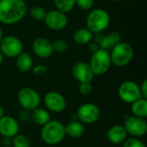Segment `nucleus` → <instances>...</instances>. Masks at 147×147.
Listing matches in <instances>:
<instances>
[{
  "instance_id": "9b49d317",
  "label": "nucleus",
  "mask_w": 147,
  "mask_h": 147,
  "mask_svg": "<svg viewBox=\"0 0 147 147\" xmlns=\"http://www.w3.org/2000/svg\"><path fill=\"white\" fill-rule=\"evenodd\" d=\"M127 134L133 138L143 137L147 134L146 119L140 118L137 116H128L123 125Z\"/></svg>"
},
{
  "instance_id": "ddd939ff",
  "label": "nucleus",
  "mask_w": 147,
  "mask_h": 147,
  "mask_svg": "<svg viewBox=\"0 0 147 147\" xmlns=\"http://www.w3.org/2000/svg\"><path fill=\"white\" fill-rule=\"evenodd\" d=\"M71 75L76 81L80 83L91 82L95 77L88 62L78 61L71 67Z\"/></svg>"
},
{
  "instance_id": "7c9ffc66",
  "label": "nucleus",
  "mask_w": 147,
  "mask_h": 147,
  "mask_svg": "<svg viewBox=\"0 0 147 147\" xmlns=\"http://www.w3.org/2000/svg\"><path fill=\"white\" fill-rule=\"evenodd\" d=\"M19 119L23 121V122H27L30 120V111H28V110H25V109H22L21 112H20V115H19Z\"/></svg>"
},
{
  "instance_id": "f03ea898",
  "label": "nucleus",
  "mask_w": 147,
  "mask_h": 147,
  "mask_svg": "<svg viewBox=\"0 0 147 147\" xmlns=\"http://www.w3.org/2000/svg\"><path fill=\"white\" fill-rule=\"evenodd\" d=\"M86 28L93 34H102L110 24L109 12L102 8L92 9L86 17Z\"/></svg>"
},
{
  "instance_id": "f3484780",
  "label": "nucleus",
  "mask_w": 147,
  "mask_h": 147,
  "mask_svg": "<svg viewBox=\"0 0 147 147\" xmlns=\"http://www.w3.org/2000/svg\"><path fill=\"white\" fill-rule=\"evenodd\" d=\"M127 134L122 125L115 124L109 128L106 134L107 140L109 142L114 145L123 144V142L127 139Z\"/></svg>"
},
{
  "instance_id": "1a4fd4ad",
  "label": "nucleus",
  "mask_w": 147,
  "mask_h": 147,
  "mask_svg": "<svg viewBox=\"0 0 147 147\" xmlns=\"http://www.w3.org/2000/svg\"><path fill=\"white\" fill-rule=\"evenodd\" d=\"M118 96L122 102L129 104L142 98L140 85L134 81L123 82L118 88Z\"/></svg>"
},
{
  "instance_id": "a211bd4d",
  "label": "nucleus",
  "mask_w": 147,
  "mask_h": 147,
  "mask_svg": "<svg viewBox=\"0 0 147 147\" xmlns=\"http://www.w3.org/2000/svg\"><path fill=\"white\" fill-rule=\"evenodd\" d=\"M16 66L21 72H28L31 71L34 66V60L32 56L26 52L21 53L16 58Z\"/></svg>"
},
{
  "instance_id": "39448f33",
  "label": "nucleus",
  "mask_w": 147,
  "mask_h": 147,
  "mask_svg": "<svg viewBox=\"0 0 147 147\" xmlns=\"http://www.w3.org/2000/svg\"><path fill=\"white\" fill-rule=\"evenodd\" d=\"M88 63L95 76H102L106 74L112 65L109 52L99 48L96 52L91 53Z\"/></svg>"
},
{
  "instance_id": "aec40b11",
  "label": "nucleus",
  "mask_w": 147,
  "mask_h": 147,
  "mask_svg": "<svg viewBox=\"0 0 147 147\" xmlns=\"http://www.w3.org/2000/svg\"><path fill=\"white\" fill-rule=\"evenodd\" d=\"M93 36L94 34L87 28H80L73 33L72 40L77 45L85 46L93 40Z\"/></svg>"
},
{
  "instance_id": "cd10ccee",
  "label": "nucleus",
  "mask_w": 147,
  "mask_h": 147,
  "mask_svg": "<svg viewBox=\"0 0 147 147\" xmlns=\"http://www.w3.org/2000/svg\"><path fill=\"white\" fill-rule=\"evenodd\" d=\"M123 147H146L144 142L140 140L138 138L127 139L123 142Z\"/></svg>"
},
{
  "instance_id": "473e14b6",
  "label": "nucleus",
  "mask_w": 147,
  "mask_h": 147,
  "mask_svg": "<svg viewBox=\"0 0 147 147\" xmlns=\"http://www.w3.org/2000/svg\"><path fill=\"white\" fill-rule=\"evenodd\" d=\"M88 47H89V50H90V52L91 53L96 52V51L100 48L98 43H96V42L94 41V40H91V41L88 44Z\"/></svg>"
},
{
  "instance_id": "5701e85b",
  "label": "nucleus",
  "mask_w": 147,
  "mask_h": 147,
  "mask_svg": "<svg viewBox=\"0 0 147 147\" xmlns=\"http://www.w3.org/2000/svg\"><path fill=\"white\" fill-rule=\"evenodd\" d=\"M53 4L56 9L67 14L76 6V0H53Z\"/></svg>"
},
{
  "instance_id": "9d476101",
  "label": "nucleus",
  "mask_w": 147,
  "mask_h": 147,
  "mask_svg": "<svg viewBox=\"0 0 147 147\" xmlns=\"http://www.w3.org/2000/svg\"><path fill=\"white\" fill-rule=\"evenodd\" d=\"M43 21L47 28L53 31H60L65 28L69 22L67 15L56 9L47 11Z\"/></svg>"
},
{
  "instance_id": "bb28decb",
  "label": "nucleus",
  "mask_w": 147,
  "mask_h": 147,
  "mask_svg": "<svg viewBox=\"0 0 147 147\" xmlns=\"http://www.w3.org/2000/svg\"><path fill=\"white\" fill-rule=\"evenodd\" d=\"M95 0H76V5L82 10L92 9Z\"/></svg>"
},
{
  "instance_id": "f704fd0d",
  "label": "nucleus",
  "mask_w": 147,
  "mask_h": 147,
  "mask_svg": "<svg viewBox=\"0 0 147 147\" xmlns=\"http://www.w3.org/2000/svg\"><path fill=\"white\" fill-rule=\"evenodd\" d=\"M4 115V109L3 108V106L0 104V118H2Z\"/></svg>"
},
{
  "instance_id": "e433bc0d",
  "label": "nucleus",
  "mask_w": 147,
  "mask_h": 147,
  "mask_svg": "<svg viewBox=\"0 0 147 147\" xmlns=\"http://www.w3.org/2000/svg\"><path fill=\"white\" fill-rule=\"evenodd\" d=\"M3 54L1 53V52H0V65L3 64Z\"/></svg>"
},
{
  "instance_id": "4468645a",
  "label": "nucleus",
  "mask_w": 147,
  "mask_h": 147,
  "mask_svg": "<svg viewBox=\"0 0 147 147\" xmlns=\"http://www.w3.org/2000/svg\"><path fill=\"white\" fill-rule=\"evenodd\" d=\"M32 50L35 56L40 59H47L53 53V42L45 37H38L32 43Z\"/></svg>"
},
{
  "instance_id": "423d86ee",
  "label": "nucleus",
  "mask_w": 147,
  "mask_h": 147,
  "mask_svg": "<svg viewBox=\"0 0 147 147\" xmlns=\"http://www.w3.org/2000/svg\"><path fill=\"white\" fill-rule=\"evenodd\" d=\"M0 52L3 57L16 59L23 52V43L15 35L3 36L0 41Z\"/></svg>"
},
{
  "instance_id": "4c0bfd02",
  "label": "nucleus",
  "mask_w": 147,
  "mask_h": 147,
  "mask_svg": "<svg viewBox=\"0 0 147 147\" xmlns=\"http://www.w3.org/2000/svg\"><path fill=\"white\" fill-rule=\"evenodd\" d=\"M111 1H113V2H121L123 0H111Z\"/></svg>"
},
{
  "instance_id": "0eeeda50",
  "label": "nucleus",
  "mask_w": 147,
  "mask_h": 147,
  "mask_svg": "<svg viewBox=\"0 0 147 147\" xmlns=\"http://www.w3.org/2000/svg\"><path fill=\"white\" fill-rule=\"evenodd\" d=\"M17 99L22 109L32 111L39 107L40 103V96L39 93L33 88L22 87L17 93Z\"/></svg>"
},
{
  "instance_id": "c9c22d12",
  "label": "nucleus",
  "mask_w": 147,
  "mask_h": 147,
  "mask_svg": "<svg viewBox=\"0 0 147 147\" xmlns=\"http://www.w3.org/2000/svg\"><path fill=\"white\" fill-rule=\"evenodd\" d=\"M3 37V29H2V28L0 27V41L2 40Z\"/></svg>"
},
{
  "instance_id": "a878e982",
  "label": "nucleus",
  "mask_w": 147,
  "mask_h": 147,
  "mask_svg": "<svg viewBox=\"0 0 147 147\" xmlns=\"http://www.w3.org/2000/svg\"><path fill=\"white\" fill-rule=\"evenodd\" d=\"M67 48H68V44L63 39H58V40H55L53 42V53H65L67 50Z\"/></svg>"
},
{
  "instance_id": "20e7f679",
  "label": "nucleus",
  "mask_w": 147,
  "mask_h": 147,
  "mask_svg": "<svg viewBox=\"0 0 147 147\" xmlns=\"http://www.w3.org/2000/svg\"><path fill=\"white\" fill-rule=\"evenodd\" d=\"M112 65L117 67H124L129 65L134 57V50L131 44L121 41L109 52Z\"/></svg>"
},
{
  "instance_id": "c756f323",
  "label": "nucleus",
  "mask_w": 147,
  "mask_h": 147,
  "mask_svg": "<svg viewBox=\"0 0 147 147\" xmlns=\"http://www.w3.org/2000/svg\"><path fill=\"white\" fill-rule=\"evenodd\" d=\"M47 66L43 65V64H39L37 65L33 66L32 68V72L35 75V76H42L45 75L47 72Z\"/></svg>"
},
{
  "instance_id": "6e6552de",
  "label": "nucleus",
  "mask_w": 147,
  "mask_h": 147,
  "mask_svg": "<svg viewBox=\"0 0 147 147\" xmlns=\"http://www.w3.org/2000/svg\"><path fill=\"white\" fill-rule=\"evenodd\" d=\"M78 121L83 124H93L96 122L101 116V110L92 102H85L79 106L76 112Z\"/></svg>"
},
{
  "instance_id": "dca6fc26",
  "label": "nucleus",
  "mask_w": 147,
  "mask_h": 147,
  "mask_svg": "<svg viewBox=\"0 0 147 147\" xmlns=\"http://www.w3.org/2000/svg\"><path fill=\"white\" fill-rule=\"evenodd\" d=\"M94 41L98 43L100 48L109 52L115 46L121 41V34L117 31L109 32L106 35H102V34H95Z\"/></svg>"
},
{
  "instance_id": "2f4dec72",
  "label": "nucleus",
  "mask_w": 147,
  "mask_h": 147,
  "mask_svg": "<svg viewBox=\"0 0 147 147\" xmlns=\"http://www.w3.org/2000/svg\"><path fill=\"white\" fill-rule=\"evenodd\" d=\"M140 93H141V96H142V98H145L147 99V80L145 79L141 85L140 86Z\"/></svg>"
},
{
  "instance_id": "f8f14e48",
  "label": "nucleus",
  "mask_w": 147,
  "mask_h": 147,
  "mask_svg": "<svg viewBox=\"0 0 147 147\" xmlns=\"http://www.w3.org/2000/svg\"><path fill=\"white\" fill-rule=\"evenodd\" d=\"M44 104L47 111L53 113H61L66 109V100L65 96L55 90L48 91L44 96Z\"/></svg>"
},
{
  "instance_id": "c85d7f7f",
  "label": "nucleus",
  "mask_w": 147,
  "mask_h": 147,
  "mask_svg": "<svg viewBox=\"0 0 147 147\" xmlns=\"http://www.w3.org/2000/svg\"><path fill=\"white\" fill-rule=\"evenodd\" d=\"M78 90L83 96H88L90 95L93 90V86L91 84V82H85V83H80L78 86Z\"/></svg>"
},
{
  "instance_id": "6ab92c4d",
  "label": "nucleus",
  "mask_w": 147,
  "mask_h": 147,
  "mask_svg": "<svg viewBox=\"0 0 147 147\" xmlns=\"http://www.w3.org/2000/svg\"><path fill=\"white\" fill-rule=\"evenodd\" d=\"M30 120L34 124L43 127L51 121V115L47 109L38 107L30 111Z\"/></svg>"
},
{
  "instance_id": "f257e3e1",
  "label": "nucleus",
  "mask_w": 147,
  "mask_h": 147,
  "mask_svg": "<svg viewBox=\"0 0 147 147\" xmlns=\"http://www.w3.org/2000/svg\"><path fill=\"white\" fill-rule=\"evenodd\" d=\"M28 12L24 0H0V22L14 25L20 22Z\"/></svg>"
},
{
  "instance_id": "72a5a7b5",
  "label": "nucleus",
  "mask_w": 147,
  "mask_h": 147,
  "mask_svg": "<svg viewBox=\"0 0 147 147\" xmlns=\"http://www.w3.org/2000/svg\"><path fill=\"white\" fill-rule=\"evenodd\" d=\"M2 144H3L4 146H9V145H11V139L3 138V140L2 141Z\"/></svg>"
},
{
  "instance_id": "393cba45",
  "label": "nucleus",
  "mask_w": 147,
  "mask_h": 147,
  "mask_svg": "<svg viewBox=\"0 0 147 147\" xmlns=\"http://www.w3.org/2000/svg\"><path fill=\"white\" fill-rule=\"evenodd\" d=\"M29 14L31 16V17L35 20V21H43L46 14H47V10L39 5H34L30 9Z\"/></svg>"
},
{
  "instance_id": "2eb2a0df",
  "label": "nucleus",
  "mask_w": 147,
  "mask_h": 147,
  "mask_svg": "<svg viewBox=\"0 0 147 147\" xmlns=\"http://www.w3.org/2000/svg\"><path fill=\"white\" fill-rule=\"evenodd\" d=\"M20 126L18 121L10 115H3L0 118V135L3 138L12 139L19 134Z\"/></svg>"
},
{
  "instance_id": "412c9836",
  "label": "nucleus",
  "mask_w": 147,
  "mask_h": 147,
  "mask_svg": "<svg viewBox=\"0 0 147 147\" xmlns=\"http://www.w3.org/2000/svg\"><path fill=\"white\" fill-rule=\"evenodd\" d=\"M65 135L71 139H79L84 134L85 128L82 122L79 121H72L65 126Z\"/></svg>"
},
{
  "instance_id": "7ed1b4c3",
  "label": "nucleus",
  "mask_w": 147,
  "mask_h": 147,
  "mask_svg": "<svg viewBox=\"0 0 147 147\" xmlns=\"http://www.w3.org/2000/svg\"><path fill=\"white\" fill-rule=\"evenodd\" d=\"M65 125L56 120H51L45 124L40 131L42 141L49 146H55L62 142L65 137Z\"/></svg>"
},
{
  "instance_id": "4be33fe9",
  "label": "nucleus",
  "mask_w": 147,
  "mask_h": 147,
  "mask_svg": "<svg viewBox=\"0 0 147 147\" xmlns=\"http://www.w3.org/2000/svg\"><path fill=\"white\" fill-rule=\"evenodd\" d=\"M131 112L134 116L140 118H147V100L145 98H140L133 103H131Z\"/></svg>"
},
{
  "instance_id": "b1692460",
  "label": "nucleus",
  "mask_w": 147,
  "mask_h": 147,
  "mask_svg": "<svg viewBox=\"0 0 147 147\" xmlns=\"http://www.w3.org/2000/svg\"><path fill=\"white\" fill-rule=\"evenodd\" d=\"M11 145L13 147H30V140L23 134H16L11 139Z\"/></svg>"
}]
</instances>
